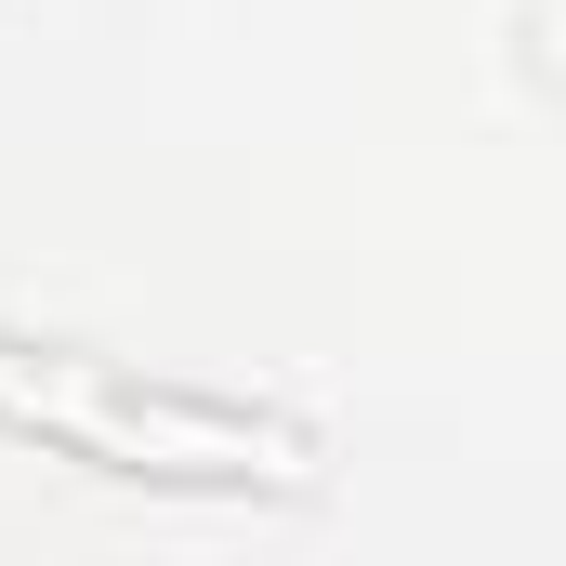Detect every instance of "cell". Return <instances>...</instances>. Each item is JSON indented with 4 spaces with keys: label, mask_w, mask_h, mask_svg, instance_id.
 I'll list each match as a JSON object with an SVG mask.
<instances>
[{
    "label": "cell",
    "mask_w": 566,
    "mask_h": 566,
    "mask_svg": "<svg viewBox=\"0 0 566 566\" xmlns=\"http://www.w3.org/2000/svg\"><path fill=\"white\" fill-rule=\"evenodd\" d=\"M0 422H53L106 461H158V474H290V434L238 422V409L106 396V382H66V369H13V356H0Z\"/></svg>",
    "instance_id": "1"
}]
</instances>
